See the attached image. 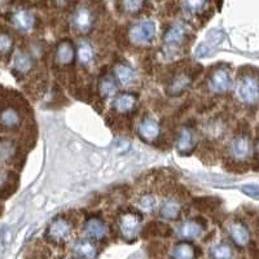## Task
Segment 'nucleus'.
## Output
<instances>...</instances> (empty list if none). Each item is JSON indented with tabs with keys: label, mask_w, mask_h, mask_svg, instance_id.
<instances>
[{
	"label": "nucleus",
	"mask_w": 259,
	"mask_h": 259,
	"mask_svg": "<svg viewBox=\"0 0 259 259\" xmlns=\"http://www.w3.org/2000/svg\"><path fill=\"white\" fill-rule=\"evenodd\" d=\"M209 90L217 95H223L232 87V77L230 70L224 66L215 69L209 77Z\"/></svg>",
	"instance_id": "6e6552de"
},
{
	"label": "nucleus",
	"mask_w": 259,
	"mask_h": 259,
	"mask_svg": "<svg viewBox=\"0 0 259 259\" xmlns=\"http://www.w3.org/2000/svg\"><path fill=\"white\" fill-rule=\"evenodd\" d=\"M11 184H12V174L7 171H0V194L8 191Z\"/></svg>",
	"instance_id": "7c9ffc66"
},
{
	"label": "nucleus",
	"mask_w": 259,
	"mask_h": 259,
	"mask_svg": "<svg viewBox=\"0 0 259 259\" xmlns=\"http://www.w3.org/2000/svg\"><path fill=\"white\" fill-rule=\"evenodd\" d=\"M113 73H114L113 77L121 85H133L138 79V74L134 70L133 66H130L128 64H124V62H119L115 65Z\"/></svg>",
	"instance_id": "f3484780"
},
{
	"label": "nucleus",
	"mask_w": 259,
	"mask_h": 259,
	"mask_svg": "<svg viewBox=\"0 0 259 259\" xmlns=\"http://www.w3.org/2000/svg\"><path fill=\"white\" fill-rule=\"evenodd\" d=\"M196 143H197V139H196V134L193 133V130L189 128V127H183L180 128L179 135L177 139V150L180 156H188L193 152V149L196 148Z\"/></svg>",
	"instance_id": "9b49d317"
},
{
	"label": "nucleus",
	"mask_w": 259,
	"mask_h": 259,
	"mask_svg": "<svg viewBox=\"0 0 259 259\" xmlns=\"http://www.w3.org/2000/svg\"><path fill=\"white\" fill-rule=\"evenodd\" d=\"M138 134L145 143H153L161 134L158 121L150 115H145L142 121L139 122Z\"/></svg>",
	"instance_id": "1a4fd4ad"
},
{
	"label": "nucleus",
	"mask_w": 259,
	"mask_h": 259,
	"mask_svg": "<svg viewBox=\"0 0 259 259\" xmlns=\"http://www.w3.org/2000/svg\"><path fill=\"white\" fill-rule=\"evenodd\" d=\"M74 233V224L69 218L57 217L50 223L46 237L55 244H65L70 241Z\"/></svg>",
	"instance_id": "f257e3e1"
},
{
	"label": "nucleus",
	"mask_w": 259,
	"mask_h": 259,
	"mask_svg": "<svg viewBox=\"0 0 259 259\" xmlns=\"http://www.w3.org/2000/svg\"><path fill=\"white\" fill-rule=\"evenodd\" d=\"M182 203L177 198H167L159 206V215L166 221H177L182 215Z\"/></svg>",
	"instance_id": "412c9836"
},
{
	"label": "nucleus",
	"mask_w": 259,
	"mask_h": 259,
	"mask_svg": "<svg viewBox=\"0 0 259 259\" xmlns=\"http://www.w3.org/2000/svg\"><path fill=\"white\" fill-rule=\"evenodd\" d=\"M83 232L89 240H103L106 236V226L100 218L91 217L84 222Z\"/></svg>",
	"instance_id": "2eb2a0df"
},
{
	"label": "nucleus",
	"mask_w": 259,
	"mask_h": 259,
	"mask_svg": "<svg viewBox=\"0 0 259 259\" xmlns=\"http://www.w3.org/2000/svg\"><path fill=\"white\" fill-rule=\"evenodd\" d=\"M12 47L13 40L12 38H11V35L7 34V32H0V53L7 55V53H9L12 51Z\"/></svg>",
	"instance_id": "c756f323"
},
{
	"label": "nucleus",
	"mask_w": 259,
	"mask_h": 259,
	"mask_svg": "<svg viewBox=\"0 0 259 259\" xmlns=\"http://www.w3.org/2000/svg\"><path fill=\"white\" fill-rule=\"evenodd\" d=\"M118 230L124 240L133 241L142 230V217L136 211H126L119 217Z\"/></svg>",
	"instance_id": "39448f33"
},
{
	"label": "nucleus",
	"mask_w": 259,
	"mask_h": 259,
	"mask_svg": "<svg viewBox=\"0 0 259 259\" xmlns=\"http://www.w3.org/2000/svg\"><path fill=\"white\" fill-rule=\"evenodd\" d=\"M230 157L231 161L235 162L237 166H244V161L250 157L251 154V142L250 139L245 136L244 134L237 135L232 139L230 143Z\"/></svg>",
	"instance_id": "0eeeda50"
},
{
	"label": "nucleus",
	"mask_w": 259,
	"mask_h": 259,
	"mask_svg": "<svg viewBox=\"0 0 259 259\" xmlns=\"http://www.w3.org/2000/svg\"><path fill=\"white\" fill-rule=\"evenodd\" d=\"M228 233H230V237L232 239V241L235 242L237 246H246V245L250 242V233H249L247 227L245 226L242 222H231L230 226H228Z\"/></svg>",
	"instance_id": "4468645a"
},
{
	"label": "nucleus",
	"mask_w": 259,
	"mask_h": 259,
	"mask_svg": "<svg viewBox=\"0 0 259 259\" xmlns=\"http://www.w3.org/2000/svg\"><path fill=\"white\" fill-rule=\"evenodd\" d=\"M73 250L78 259H96L97 247L91 240H78L73 246Z\"/></svg>",
	"instance_id": "5701e85b"
},
{
	"label": "nucleus",
	"mask_w": 259,
	"mask_h": 259,
	"mask_svg": "<svg viewBox=\"0 0 259 259\" xmlns=\"http://www.w3.org/2000/svg\"><path fill=\"white\" fill-rule=\"evenodd\" d=\"M22 122V115L20 110L13 105H7L0 109V126L4 130H17Z\"/></svg>",
	"instance_id": "ddd939ff"
},
{
	"label": "nucleus",
	"mask_w": 259,
	"mask_h": 259,
	"mask_svg": "<svg viewBox=\"0 0 259 259\" xmlns=\"http://www.w3.org/2000/svg\"><path fill=\"white\" fill-rule=\"evenodd\" d=\"M157 27L152 20L136 22L128 30V39L136 46H147L156 38Z\"/></svg>",
	"instance_id": "7ed1b4c3"
},
{
	"label": "nucleus",
	"mask_w": 259,
	"mask_h": 259,
	"mask_svg": "<svg viewBox=\"0 0 259 259\" xmlns=\"http://www.w3.org/2000/svg\"><path fill=\"white\" fill-rule=\"evenodd\" d=\"M138 105V97L131 92H123L114 97L113 101V110L115 114L126 115L133 113Z\"/></svg>",
	"instance_id": "f8f14e48"
},
{
	"label": "nucleus",
	"mask_w": 259,
	"mask_h": 259,
	"mask_svg": "<svg viewBox=\"0 0 259 259\" xmlns=\"http://www.w3.org/2000/svg\"><path fill=\"white\" fill-rule=\"evenodd\" d=\"M77 57V48L73 45V41L65 39L57 45L55 52V61L60 66H70Z\"/></svg>",
	"instance_id": "9d476101"
},
{
	"label": "nucleus",
	"mask_w": 259,
	"mask_h": 259,
	"mask_svg": "<svg viewBox=\"0 0 259 259\" xmlns=\"http://www.w3.org/2000/svg\"><path fill=\"white\" fill-rule=\"evenodd\" d=\"M13 24L21 31H31L35 27V16L27 9H18L12 15Z\"/></svg>",
	"instance_id": "6ab92c4d"
},
{
	"label": "nucleus",
	"mask_w": 259,
	"mask_h": 259,
	"mask_svg": "<svg viewBox=\"0 0 259 259\" xmlns=\"http://www.w3.org/2000/svg\"><path fill=\"white\" fill-rule=\"evenodd\" d=\"M189 36V30L183 22L171 24L163 34V46L166 51L174 52L186 45Z\"/></svg>",
	"instance_id": "20e7f679"
},
{
	"label": "nucleus",
	"mask_w": 259,
	"mask_h": 259,
	"mask_svg": "<svg viewBox=\"0 0 259 259\" xmlns=\"http://www.w3.org/2000/svg\"><path fill=\"white\" fill-rule=\"evenodd\" d=\"M209 254L211 259H232V249L230 245L224 244V242L212 245Z\"/></svg>",
	"instance_id": "bb28decb"
},
{
	"label": "nucleus",
	"mask_w": 259,
	"mask_h": 259,
	"mask_svg": "<svg viewBox=\"0 0 259 259\" xmlns=\"http://www.w3.org/2000/svg\"><path fill=\"white\" fill-rule=\"evenodd\" d=\"M236 95L241 103L246 105H254L259 100V83L250 75H245L236 85Z\"/></svg>",
	"instance_id": "423d86ee"
},
{
	"label": "nucleus",
	"mask_w": 259,
	"mask_h": 259,
	"mask_svg": "<svg viewBox=\"0 0 259 259\" xmlns=\"http://www.w3.org/2000/svg\"><path fill=\"white\" fill-rule=\"evenodd\" d=\"M121 6L123 7V11H126L127 13L135 15V13L142 12L143 8L147 6V3H144V2H123Z\"/></svg>",
	"instance_id": "c85d7f7f"
},
{
	"label": "nucleus",
	"mask_w": 259,
	"mask_h": 259,
	"mask_svg": "<svg viewBox=\"0 0 259 259\" xmlns=\"http://www.w3.org/2000/svg\"><path fill=\"white\" fill-rule=\"evenodd\" d=\"M139 209L145 212H152L157 209V200L153 194H144L139 198L138 202Z\"/></svg>",
	"instance_id": "cd10ccee"
},
{
	"label": "nucleus",
	"mask_w": 259,
	"mask_h": 259,
	"mask_svg": "<svg viewBox=\"0 0 259 259\" xmlns=\"http://www.w3.org/2000/svg\"><path fill=\"white\" fill-rule=\"evenodd\" d=\"M32 66H34V61H32V57L30 56L29 53L24 52V51H17L15 53L12 61V69L16 75L24 77V75H26L32 70Z\"/></svg>",
	"instance_id": "dca6fc26"
},
{
	"label": "nucleus",
	"mask_w": 259,
	"mask_h": 259,
	"mask_svg": "<svg viewBox=\"0 0 259 259\" xmlns=\"http://www.w3.org/2000/svg\"><path fill=\"white\" fill-rule=\"evenodd\" d=\"M117 90L118 84L114 77L108 75V74L100 77L99 83H97V91L103 99H110V97L117 96Z\"/></svg>",
	"instance_id": "b1692460"
},
{
	"label": "nucleus",
	"mask_w": 259,
	"mask_h": 259,
	"mask_svg": "<svg viewBox=\"0 0 259 259\" xmlns=\"http://www.w3.org/2000/svg\"><path fill=\"white\" fill-rule=\"evenodd\" d=\"M251 256H253V259H259V250H258V249H253V250H251Z\"/></svg>",
	"instance_id": "473e14b6"
},
{
	"label": "nucleus",
	"mask_w": 259,
	"mask_h": 259,
	"mask_svg": "<svg viewBox=\"0 0 259 259\" xmlns=\"http://www.w3.org/2000/svg\"><path fill=\"white\" fill-rule=\"evenodd\" d=\"M96 24V16H95L94 9L89 4H80L73 13L71 17V26L74 31L78 34H89L92 31Z\"/></svg>",
	"instance_id": "f03ea898"
},
{
	"label": "nucleus",
	"mask_w": 259,
	"mask_h": 259,
	"mask_svg": "<svg viewBox=\"0 0 259 259\" xmlns=\"http://www.w3.org/2000/svg\"><path fill=\"white\" fill-rule=\"evenodd\" d=\"M180 6L183 7V11L187 16L192 17V16H200L207 11L210 4L207 2H184Z\"/></svg>",
	"instance_id": "a878e982"
},
{
	"label": "nucleus",
	"mask_w": 259,
	"mask_h": 259,
	"mask_svg": "<svg viewBox=\"0 0 259 259\" xmlns=\"http://www.w3.org/2000/svg\"><path fill=\"white\" fill-rule=\"evenodd\" d=\"M178 232H179L180 237H183L184 240L198 239L202 236L203 226L196 219H188V221L183 222Z\"/></svg>",
	"instance_id": "4be33fe9"
},
{
	"label": "nucleus",
	"mask_w": 259,
	"mask_h": 259,
	"mask_svg": "<svg viewBox=\"0 0 259 259\" xmlns=\"http://www.w3.org/2000/svg\"><path fill=\"white\" fill-rule=\"evenodd\" d=\"M196 247L188 241H182L177 244L171 251L172 259H194L196 258Z\"/></svg>",
	"instance_id": "393cba45"
},
{
	"label": "nucleus",
	"mask_w": 259,
	"mask_h": 259,
	"mask_svg": "<svg viewBox=\"0 0 259 259\" xmlns=\"http://www.w3.org/2000/svg\"><path fill=\"white\" fill-rule=\"evenodd\" d=\"M68 259H78V258H68Z\"/></svg>",
	"instance_id": "72a5a7b5"
},
{
	"label": "nucleus",
	"mask_w": 259,
	"mask_h": 259,
	"mask_svg": "<svg viewBox=\"0 0 259 259\" xmlns=\"http://www.w3.org/2000/svg\"><path fill=\"white\" fill-rule=\"evenodd\" d=\"M192 83V74L189 71H180V73L175 74L172 79L170 80V84H168V94L172 95V96H178V95H182L183 92L187 91L189 85Z\"/></svg>",
	"instance_id": "a211bd4d"
},
{
	"label": "nucleus",
	"mask_w": 259,
	"mask_h": 259,
	"mask_svg": "<svg viewBox=\"0 0 259 259\" xmlns=\"http://www.w3.org/2000/svg\"><path fill=\"white\" fill-rule=\"evenodd\" d=\"M241 191L249 197L259 200V184H246L241 187Z\"/></svg>",
	"instance_id": "2f4dec72"
},
{
	"label": "nucleus",
	"mask_w": 259,
	"mask_h": 259,
	"mask_svg": "<svg viewBox=\"0 0 259 259\" xmlns=\"http://www.w3.org/2000/svg\"><path fill=\"white\" fill-rule=\"evenodd\" d=\"M258 136H259V127H258Z\"/></svg>",
	"instance_id": "f704fd0d"
},
{
	"label": "nucleus",
	"mask_w": 259,
	"mask_h": 259,
	"mask_svg": "<svg viewBox=\"0 0 259 259\" xmlns=\"http://www.w3.org/2000/svg\"><path fill=\"white\" fill-rule=\"evenodd\" d=\"M77 59L80 65H83L84 68H90L95 64V59H96V53H95L94 46L90 43L89 40L82 39L78 43L77 47Z\"/></svg>",
	"instance_id": "aec40b11"
}]
</instances>
